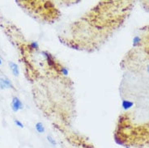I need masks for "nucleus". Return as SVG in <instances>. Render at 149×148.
I'll return each instance as SVG.
<instances>
[{
	"label": "nucleus",
	"instance_id": "f257e3e1",
	"mask_svg": "<svg viewBox=\"0 0 149 148\" xmlns=\"http://www.w3.org/2000/svg\"><path fill=\"white\" fill-rule=\"evenodd\" d=\"M11 109L14 111V112H18L19 110L23 109V104L21 100H20L18 97H13L12 98V101H11Z\"/></svg>",
	"mask_w": 149,
	"mask_h": 148
},
{
	"label": "nucleus",
	"instance_id": "7ed1b4c3",
	"mask_svg": "<svg viewBox=\"0 0 149 148\" xmlns=\"http://www.w3.org/2000/svg\"><path fill=\"white\" fill-rule=\"evenodd\" d=\"M134 103L132 101H130V100H124L122 101V108L125 109V110H128L129 109H131L132 106H133Z\"/></svg>",
	"mask_w": 149,
	"mask_h": 148
},
{
	"label": "nucleus",
	"instance_id": "39448f33",
	"mask_svg": "<svg viewBox=\"0 0 149 148\" xmlns=\"http://www.w3.org/2000/svg\"><path fill=\"white\" fill-rule=\"evenodd\" d=\"M46 139H47V141L49 142V143H50L52 146H56L57 145V142L55 140V138H53L51 135H47Z\"/></svg>",
	"mask_w": 149,
	"mask_h": 148
},
{
	"label": "nucleus",
	"instance_id": "1a4fd4ad",
	"mask_svg": "<svg viewBox=\"0 0 149 148\" xmlns=\"http://www.w3.org/2000/svg\"><path fill=\"white\" fill-rule=\"evenodd\" d=\"M147 72L149 73V66H148V67H147Z\"/></svg>",
	"mask_w": 149,
	"mask_h": 148
},
{
	"label": "nucleus",
	"instance_id": "9d476101",
	"mask_svg": "<svg viewBox=\"0 0 149 148\" xmlns=\"http://www.w3.org/2000/svg\"><path fill=\"white\" fill-rule=\"evenodd\" d=\"M1 64H2V60L0 59V65H1Z\"/></svg>",
	"mask_w": 149,
	"mask_h": 148
},
{
	"label": "nucleus",
	"instance_id": "0eeeda50",
	"mask_svg": "<svg viewBox=\"0 0 149 148\" xmlns=\"http://www.w3.org/2000/svg\"><path fill=\"white\" fill-rule=\"evenodd\" d=\"M29 47L32 49H37L39 48V46H38V43H37L36 41H32L30 43L29 45Z\"/></svg>",
	"mask_w": 149,
	"mask_h": 148
},
{
	"label": "nucleus",
	"instance_id": "20e7f679",
	"mask_svg": "<svg viewBox=\"0 0 149 148\" xmlns=\"http://www.w3.org/2000/svg\"><path fill=\"white\" fill-rule=\"evenodd\" d=\"M35 129H36V130L39 134H42V133H44V132H45V126H44V125H43L41 122H36V125H35Z\"/></svg>",
	"mask_w": 149,
	"mask_h": 148
},
{
	"label": "nucleus",
	"instance_id": "6e6552de",
	"mask_svg": "<svg viewBox=\"0 0 149 148\" xmlns=\"http://www.w3.org/2000/svg\"><path fill=\"white\" fill-rule=\"evenodd\" d=\"M14 122H15V124L16 125H17L18 127H20V128H24V124L21 121H20L19 120H15Z\"/></svg>",
	"mask_w": 149,
	"mask_h": 148
},
{
	"label": "nucleus",
	"instance_id": "f03ea898",
	"mask_svg": "<svg viewBox=\"0 0 149 148\" xmlns=\"http://www.w3.org/2000/svg\"><path fill=\"white\" fill-rule=\"evenodd\" d=\"M9 67H10V68L11 70L12 73H13V75L15 76H19V75H20V70H19L18 66L16 65L15 63L11 61V62L9 63Z\"/></svg>",
	"mask_w": 149,
	"mask_h": 148
},
{
	"label": "nucleus",
	"instance_id": "423d86ee",
	"mask_svg": "<svg viewBox=\"0 0 149 148\" xmlns=\"http://www.w3.org/2000/svg\"><path fill=\"white\" fill-rule=\"evenodd\" d=\"M140 41H141V38L139 37V36H136L134 37L133 39V46H139Z\"/></svg>",
	"mask_w": 149,
	"mask_h": 148
}]
</instances>
